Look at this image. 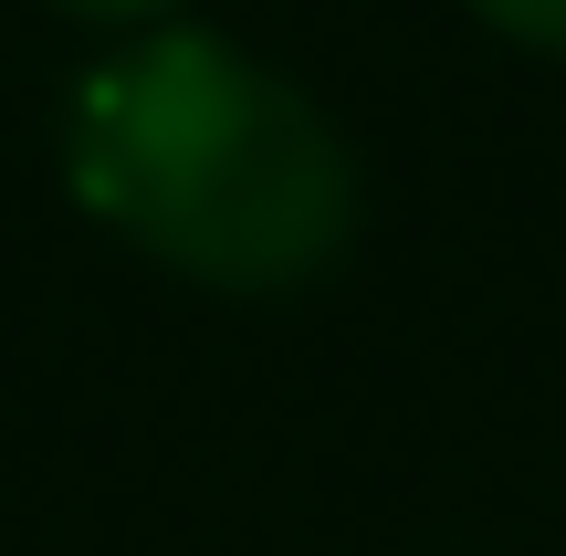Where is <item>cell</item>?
Here are the masks:
<instances>
[{"label":"cell","instance_id":"obj_1","mask_svg":"<svg viewBox=\"0 0 566 556\" xmlns=\"http://www.w3.org/2000/svg\"><path fill=\"white\" fill-rule=\"evenodd\" d=\"M63 179L105 231L221 294H283L357 231V158L315 95L221 32H147L63 105Z\"/></svg>","mask_w":566,"mask_h":556},{"label":"cell","instance_id":"obj_2","mask_svg":"<svg viewBox=\"0 0 566 556\" xmlns=\"http://www.w3.org/2000/svg\"><path fill=\"white\" fill-rule=\"evenodd\" d=\"M472 11H483L493 32L535 42V53H566V0H472Z\"/></svg>","mask_w":566,"mask_h":556},{"label":"cell","instance_id":"obj_3","mask_svg":"<svg viewBox=\"0 0 566 556\" xmlns=\"http://www.w3.org/2000/svg\"><path fill=\"white\" fill-rule=\"evenodd\" d=\"M63 11H84V21H158L168 0H63Z\"/></svg>","mask_w":566,"mask_h":556}]
</instances>
